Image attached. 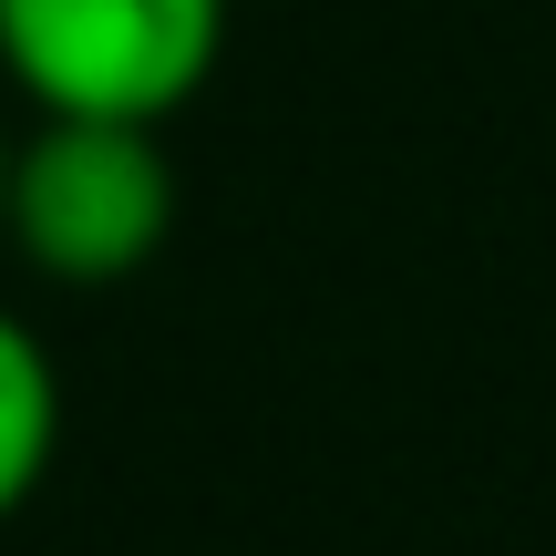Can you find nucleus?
Here are the masks:
<instances>
[{"mask_svg":"<svg viewBox=\"0 0 556 556\" xmlns=\"http://www.w3.org/2000/svg\"><path fill=\"white\" fill-rule=\"evenodd\" d=\"M176 238V155L165 124H103V114H31L11 135V197L0 248L52 289H124Z\"/></svg>","mask_w":556,"mask_h":556,"instance_id":"nucleus-1","label":"nucleus"},{"mask_svg":"<svg viewBox=\"0 0 556 556\" xmlns=\"http://www.w3.org/2000/svg\"><path fill=\"white\" fill-rule=\"evenodd\" d=\"M238 0H0V83L31 114L176 124L217 83Z\"/></svg>","mask_w":556,"mask_h":556,"instance_id":"nucleus-2","label":"nucleus"},{"mask_svg":"<svg viewBox=\"0 0 556 556\" xmlns=\"http://www.w3.org/2000/svg\"><path fill=\"white\" fill-rule=\"evenodd\" d=\"M62 454V371H52V340L0 299V526L52 484Z\"/></svg>","mask_w":556,"mask_h":556,"instance_id":"nucleus-3","label":"nucleus"},{"mask_svg":"<svg viewBox=\"0 0 556 556\" xmlns=\"http://www.w3.org/2000/svg\"><path fill=\"white\" fill-rule=\"evenodd\" d=\"M0 197H11V124H0Z\"/></svg>","mask_w":556,"mask_h":556,"instance_id":"nucleus-4","label":"nucleus"}]
</instances>
